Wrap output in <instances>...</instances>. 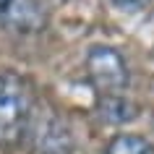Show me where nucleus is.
I'll return each instance as SVG.
<instances>
[{
    "label": "nucleus",
    "mask_w": 154,
    "mask_h": 154,
    "mask_svg": "<svg viewBox=\"0 0 154 154\" xmlns=\"http://www.w3.org/2000/svg\"><path fill=\"white\" fill-rule=\"evenodd\" d=\"M32 115L26 84L11 71H0V146H13L24 138Z\"/></svg>",
    "instance_id": "f257e3e1"
},
{
    "label": "nucleus",
    "mask_w": 154,
    "mask_h": 154,
    "mask_svg": "<svg viewBox=\"0 0 154 154\" xmlns=\"http://www.w3.org/2000/svg\"><path fill=\"white\" fill-rule=\"evenodd\" d=\"M84 68H86L89 84L97 89L99 97L102 94H123L131 84V71L123 52L110 45L89 47L86 57H84Z\"/></svg>",
    "instance_id": "f03ea898"
},
{
    "label": "nucleus",
    "mask_w": 154,
    "mask_h": 154,
    "mask_svg": "<svg viewBox=\"0 0 154 154\" xmlns=\"http://www.w3.org/2000/svg\"><path fill=\"white\" fill-rule=\"evenodd\" d=\"M24 136H29V144L37 154H71L73 149L71 128L52 110H34V105Z\"/></svg>",
    "instance_id": "7ed1b4c3"
},
{
    "label": "nucleus",
    "mask_w": 154,
    "mask_h": 154,
    "mask_svg": "<svg viewBox=\"0 0 154 154\" xmlns=\"http://www.w3.org/2000/svg\"><path fill=\"white\" fill-rule=\"evenodd\" d=\"M47 11L39 0H0V29L21 37L45 32Z\"/></svg>",
    "instance_id": "20e7f679"
},
{
    "label": "nucleus",
    "mask_w": 154,
    "mask_h": 154,
    "mask_svg": "<svg viewBox=\"0 0 154 154\" xmlns=\"http://www.w3.org/2000/svg\"><path fill=\"white\" fill-rule=\"evenodd\" d=\"M97 112L107 123H128L138 115V107L125 94H102L97 102Z\"/></svg>",
    "instance_id": "39448f33"
},
{
    "label": "nucleus",
    "mask_w": 154,
    "mask_h": 154,
    "mask_svg": "<svg viewBox=\"0 0 154 154\" xmlns=\"http://www.w3.org/2000/svg\"><path fill=\"white\" fill-rule=\"evenodd\" d=\"M105 154H154V141L141 133H115L105 144Z\"/></svg>",
    "instance_id": "423d86ee"
},
{
    "label": "nucleus",
    "mask_w": 154,
    "mask_h": 154,
    "mask_svg": "<svg viewBox=\"0 0 154 154\" xmlns=\"http://www.w3.org/2000/svg\"><path fill=\"white\" fill-rule=\"evenodd\" d=\"M120 11H144L152 0H112Z\"/></svg>",
    "instance_id": "0eeeda50"
}]
</instances>
